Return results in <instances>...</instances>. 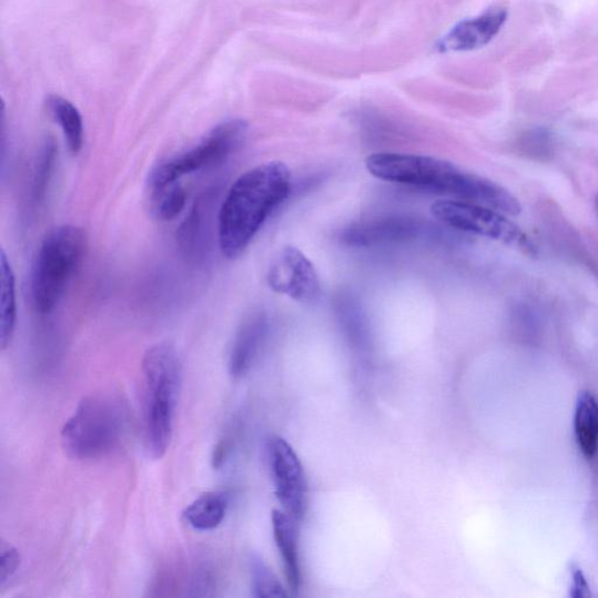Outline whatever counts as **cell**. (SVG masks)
<instances>
[{"instance_id":"6da1fadb","label":"cell","mask_w":598,"mask_h":598,"mask_svg":"<svg viewBox=\"0 0 598 598\" xmlns=\"http://www.w3.org/2000/svg\"><path fill=\"white\" fill-rule=\"evenodd\" d=\"M365 166L376 180L445 193L506 215L520 213L517 199L507 190L445 160L378 152L366 159Z\"/></svg>"},{"instance_id":"7a4b0ae2","label":"cell","mask_w":598,"mask_h":598,"mask_svg":"<svg viewBox=\"0 0 598 598\" xmlns=\"http://www.w3.org/2000/svg\"><path fill=\"white\" fill-rule=\"evenodd\" d=\"M291 192L292 171L282 162L263 163L240 175L219 210L221 253L229 260L245 253Z\"/></svg>"},{"instance_id":"3957f363","label":"cell","mask_w":598,"mask_h":598,"mask_svg":"<svg viewBox=\"0 0 598 598\" xmlns=\"http://www.w3.org/2000/svg\"><path fill=\"white\" fill-rule=\"evenodd\" d=\"M143 425L145 446L153 458H162L173 433L182 385V364L175 347L160 343L143 358Z\"/></svg>"},{"instance_id":"277c9868","label":"cell","mask_w":598,"mask_h":598,"mask_svg":"<svg viewBox=\"0 0 598 598\" xmlns=\"http://www.w3.org/2000/svg\"><path fill=\"white\" fill-rule=\"evenodd\" d=\"M126 426L128 414L120 398L87 396L62 428V447L79 460L101 459L120 447Z\"/></svg>"},{"instance_id":"5b68a950","label":"cell","mask_w":598,"mask_h":598,"mask_svg":"<svg viewBox=\"0 0 598 598\" xmlns=\"http://www.w3.org/2000/svg\"><path fill=\"white\" fill-rule=\"evenodd\" d=\"M85 250L87 236L78 226H58L43 237L31 277L33 305L39 314H51L57 307L80 270Z\"/></svg>"},{"instance_id":"8992f818","label":"cell","mask_w":598,"mask_h":598,"mask_svg":"<svg viewBox=\"0 0 598 598\" xmlns=\"http://www.w3.org/2000/svg\"><path fill=\"white\" fill-rule=\"evenodd\" d=\"M249 124L232 120L219 124L194 146L154 168L149 175V191L179 183L183 176L226 161L247 138Z\"/></svg>"},{"instance_id":"52a82bcc","label":"cell","mask_w":598,"mask_h":598,"mask_svg":"<svg viewBox=\"0 0 598 598\" xmlns=\"http://www.w3.org/2000/svg\"><path fill=\"white\" fill-rule=\"evenodd\" d=\"M430 212L453 230L497 240L525 252L535 249L520 229L496 210L463 201H438Z\"/></svg>"},{"instance_id":"ba28073f","label":"cell","mask_w":598,"mask_h":598,"mask_svg":"<svg viewBox=\"0 0 598 598\" xmlns=\"http://www.w3.org/2000/svg\"><path fill=\"white\" fill-rule=\"evenodd\" d=\"M271 290L301 304H313L322 293L315 264L297 247L285 246L273 259L267 273Z\"/></svg>"},{"instance_id":"9c48e42d","label":"cell","mask_w":598,"mask_h":598,"mask_svg":"<svg viewBox=\"0 0 598 598\" xmlns=\"http://www.w3.org/2000/svg\"><path fill=\"white\" fill-rule=\"evenodd\" d=\"M267 452L276 496L285 513L298 523L306 513L307 504L303 465L290 443L280 436L270 438Z\"/></svg>"},{"instance_id":"30bf717a","label":"cell","mask_w":598,"mask_h":598,"mask_svg":"<svg viewBox=\"0 0 598 598\" xmlns=\"http://www.w3.org/2000/svg\"><path fill=\"white\" fill-rule=\"evenodd\" d=\"M426 221L411 216L376 217L347 226L341 234L345 245L357 249L398 245L433 234Z\"/></svg>"},{"instance_id":"8fae6325","label":"cell","mask_w":598,"mask_h":598,"mask_svg":"<svg viewBox=\"0 0 598 598\" xmlns=\"http://www.w3.org/2000/svg\"><path fill=\"white\" fill-rule=\"evenodd\" d=\"M505 8L495 7L483 14L460 21L446 37L439 40V52H469L491 42L506 23Z\"/></svg>"},{"instance_id":"7c38bea8","label":"cell","mask_w":598,"mask_h":598,"mask_svg":"<svg viewBox=\"0 0 598 598\" xmlns=\"http://www.w3.org/2000/svg\"><path fill=\"white\" fill-rule=\"evenodd\" d=\"M270 332L271 320L264 312L251 315L241 324L230 353L229 366L234 378H242L252 369L268 339Z\"/></svg>"},{"instance_id":"4fadbf2b","label":"cell","mask_w":598,"mask_h":598,"mask_svg":"<svg viewBox=\"0 0 598 598\" xmlns=\"http://www.w3.org/2000/svg\"><path fill=\"white\" fill-rule=\"evenodd\" d=\"M273 531L283 561L287 585L298 591L302 585V571L298 553V531L296 520L286 513L274 509Z\"/></svg>"},{"instance_id":"5bb4252c","label":"cell","mask_w":598,"mask_h":598,"mask_svg":"<svg viewBox=\"0 0 598 598\" xmlns=\"http://www.w3.org/2000/svg\"><path fill=\"white\" fill-rule=\"evenodd\" d=\"M213 210V197L207 193L199 199L179 231L183 251L192 256H201L207 245Z\"/></svg>"},{"instance_id":"9a60e30c","label":"cell","mask_w":598,"mask_h":598,"mask_svg":"<svg viewBox=\"0 0 598 598\" xmlns=\"http://www.w3.org/2000/svg\"><path fill=\"white\" fill-rule=\"evenodd\" d=\"M58 159V146L52 138L47 139L38 151L28 190L30 212L39 211L47 202Z\"/></svg>"},{"instance_id":"2e32d148","label":"cell","mask_w":598,"mask_h":598,"mask_svg":"<svg viewBox=\"0 0 598 598\" xmlns=\"http://www.w3.org/2000/svg\"><path fill=\"white\" fill-rule=\"evenodd\" d=\"M229 508L225 493L211 491L197 497L184 511L185 521L196 530H212L224 521Z\"/></svg>"},{"instance_id":"e0dca14e","label":"cell","mask_w":598,"mask_h":598,"mask_svg":"<svg viewBox=\"0 0 598 598\" xmlns=\"http://www.w3.org/2000/svg\"><path fill=\"white\" fill-rule=\"evenodd\" d=\"M575 435L587 458L598 452V401L590 392H582L575 411Z\"/></svg>"},{"instance_id":"ac0fdd59","label":"cell","mask_w":598,"mask_h":598,"mask_svg":"<svg viewBox=\"0 0 598 598\" xmlns=\"http://www.w3.org/2000/svg\"><path fill=\"white\" fill-rule=\"evenodd\" d=\"M0 273H2V308H0V345L2 349L11 344L17 325L16 278L11 263L4 251L0 254Z\"/></svg>"},{"instance_id":"d6986e66","label":"cell","mask_w":598,"mask_h":598,"mask_svg":"<svg viewBox=\"0 0 598 598\" xmlns=\"http://www.w3.org/2000/svg\"><path fill=\"white\" fill-rule=\"evenodd\" d=\"M49 108L60 125L71 152L80 153L83 148L84 129L79 110L70 101L59 97H52L49 100Z\"/></svg>"},{"instance_id":"ffe728a7","label":"cell","mask_w":598,"mask_h":598,"mask_svg":"<svg viewBox=\"0 0 598 598\" xmlns=\"http://www.w3.org/2000/svg\"><path fill=\"white\" fill-rule=\"evenodd\" d=\"M149 192L151 212L161 221L175 219L186 206L187 192L181 182Z\"/></svg>"},{"instance_id":"44dd1931","label":"cell","mask_w":598,"mask_h":598,"mask_svg":"<svg viewBox=\"0 0 598 598\" xmlns=\"http://www.w3.org/2000/svg\"><path fill=\"white\" fill-rule=\"evenodd\" d=\"M516 151L520 156L536 162H548L554 156V143L545 130H534L523 135Z\"/></svg>"},{"instance_id":"7402d4cb","label":"cell","mask_w":598,"mask_h":598,"mask_svg":"<svg viewBox=\"0 0 598 598\" xmlns=\"http://www.w3.org/2000/svg\"><path fill=\"white\" fill-rule=\"evenodd\" d=\"M252 584L255 597L282 598L286 596L274 572L259 558H254L252 561Z\"/></svg>"},{"instance_id":"603a6c76","label":"cell","mask_w":598,"mask_h":598,"mask_svg":"<svg viewBox=\"0 0 598 598\" xmlns=\"http://www.w3.org/2000/svg\"><path fill=\"white\" fill-rule=\"evenodd\" d=\"M20 553L11 545L0 548V587H3L17 572L20 566Z\"/></svg>"},{"instance_id":"cb8c5ba5","label":"cell","mask_w":598,"mask_h":598,"mask_svg":"<svg viewBox=\"0 0 598 598\" xmlns=\"http://www.w3.org/2000/svg\"><path fill=\"white\" fill-rule=\"evenodd\" d=\"M570 596L574 598H585L590 596L586 576L580 568L572 569V587Z\"/></svg>"},{"instance_id":"d4e9b609","label":"cell","mask_w":598,"mask_h":598,"mask_svg":"<svg viewBox=\"0 0 598 598\" xmlns=\"http://www.w3.org/2000/svg\"><path fill=\"white\" fill-rule=\"evenodd\" d=\"M596 209H597V212H598V196L596 199Z\"/></svg>"}]
</instances>
